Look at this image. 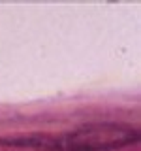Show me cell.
<instances>
[{
	"label": "cell",
	"instance_id": "1",
	"mask_svg": "<svg viewBox=\"0 0 141 151\" xmlns=\"http://www.w3.org/2000/svg\"><path fill=\"white\" fill-rule=\"evenodd\" d=\"M137 138V130L124 123H88L66 134H53V151H117Z\"/></svg>",
	"mask_w": 141,
	"mask_h": 151
}]
</instances>
